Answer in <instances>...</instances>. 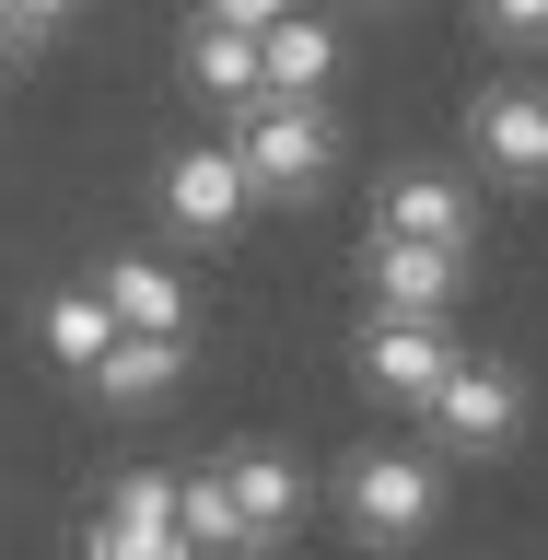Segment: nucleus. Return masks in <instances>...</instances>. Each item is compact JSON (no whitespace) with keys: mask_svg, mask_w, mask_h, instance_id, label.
Listing matches in <instances>:
<instances>
[{"mask_svg":"<svg viewBox=\"0 0 548 560\" xmlns=\"http://www.w3.org/2000/svg\"><path fill=\"white\" fill-rule=\"evenodd\" d=\"M175 537H187V549H245V525H234V490H222V467L175 479Z\"/></svg>","mask_w":548,"mask_h":560,"instance_id":"obj_15","label":"nucleus"},{"mask_svg":"<svg viewBox=\"0 0 548 560\" xmlns=\"http://www.w3.org/2000/svg\"><path fill=\"white\" fill-rule=\"evenodd\" d=\"M94 304L117 339H187V280L164 269V257H105L94 269Z\"/></svg>","mask_w":548,"mask_h":560,"instance_id":"obj_7","label":"nucleus"},{"mask_svg":"<svg viewBox=\"0 0 548 560\" xmlns=\"http://www.w3.org/2000/svg\"><path fill=\"white\" fill-rule=\"evenodd\" d=\"M0 12H12V0H0Z\"/></svg>","mask_w":548,"mask_h":560,"instance_id":"obj_22","label":"nucleus"},{"mask_svg":"<svg viewBox=\"0 0 548 560\" xmlns=\"http://www.w3.org/2000/svg\"><path fill=\"white\" fill-rule=\"evenodd\" d=\"M187 560H245V549H187Z\"/></svg>","mask_w":548,"mask_h":560,"instance_id":"obj_21","label":"nucleus"},{"mask_svg":"<svg viewBox=\"0 0 548 560\" xmlns=\"http://www.w3.org/2000/svg\"><path fill=\"white\" fill-rule=\"evenodd\" d=\"M222 490H234L245 549H269V537H292V525H304V467H292L280 444H234V455H222Z\"/></svg>","mask_w":548,"mask_h":560,"instance_id":"obj_8","label":"nucleus"},{"mask_svg":"<svg viewBox=\"0 0 548 560\" xmlns=\"http://www.w3.org/2000/svg\"><path fill=\"white\" fill-rule=\"evenodd\" d=\"M339 514L362 549H409V537H432V514H444V455L432 444H362L339 467Z\"/></svg>","mask_w":548,"mask_h":560,"instance_id":"obj_2","label":"nucleus"},{"mask_svg":"<svg viewBox=\"0 0 548 560\" xmlns=\"http://www.w3.org/2000/svg\"><path fill=\"white\" fill-rule=\"evenodd\" d=\"M175 374H187V339H105L82 385L105 409H152V397H175Z\"/></svg>","mask_w":548,"mask_h":560,"instance_id":"obj_13","label":"nucleus"},{"mask_svg":"<svg viewBox=\"0 0 548 560\" xmlns=\"http://www.w3.org/2000/svg\"><path fill=\"white\" fill-rule=\"evenodd\" d=\"M70 12H82V0H12V24H24V35H47V24H70Z\"/></svg>","mask_w":548,"mask_h":560,"instance_id":"obj_19","label":"nucleus"},{"mask_svg":"<svg viewBox=\"0 0 548 560\" xmlns=\"http://www.w3.org/2000/svg\"><path fill=\"white\" fill-rule=\"evenodd\" d=\"M374 234H409V245H455V257H467V234H479V199H467L455 175L409 164V175H385V210H374Z\"/></svg>","mask_w":548,"mask_h":560,"instance_id":"obj_12","label":"nucleus"},{"mask_svg":"<svg viewBox=\"0 0 548 560\" xmlns=\"http://www.w3.org/2000/svg\"><path fill=\"white\" fill-rule=\"evenodd\" d=\"M94 560H187V537H175V479H117L94 514Z\"/></svg>","mask_w":548,"mask_h":560,"instance_id":"obj_10","label":"nucleus"},{"mask_svg":"<svg viewBox=\"0 0 548 560\" xmlns=\"http://www.w3.org/2000/svg\"><path fill=\"white\" fill-rule=\"evenodd\" d=\"M327 82H339V24H327V12H280V24L257 35V94L315 105Z\"/></svg>","mask_w":548,"mask_h":560,"instance_id":"obj_11","label":"nucleus"},{"mask_svg":"<svg viewBox=\"0 0 548 560\" xmlns=\"http://www.w3.org/2000/svg\"><path fill=\"white\" fill-rule=\"evenodd\" d=\"M234 175H245V199H269V210H304V199H327V175H339V117L327 105H280V94H257V105H234Z\"/></svg>","mask_w":548,"mask_h":560,"instance_id":"obj_1","label":"nucleus"},{"mask_svg":"<svg viewBox=\"0 0 548 560\" xmlns=\"http://www.w3.org/2000/svg\"><path fill=\"white\" fill-rule=\"evenodd\" d=\"M245 210H257V199H245V175H234V152H222V140H187V152L164 164V222H175L187 245H222Z\"/></svg>","mask_w":548,"mask_h":560,"instance_id":"obj_6","label":"nucleus"},{"mask_svg":"<svg viewBox=\"0 0 548 560\" xmlns=\"http://www.w3.org/2000/svg\"><path fill=\"white\" fill-rule=\"evenodd\" d=\"M362 269H374V315H444L455 292H467V257L455 245H409V234H374L362 245Z\"/></svg>","mask_w":548,"mask_h":560,"instance_id":"obj_9","label":"nucleus"},{"mask_svg":"<svg viewBox=\"0 0 548 560\" xmlns=\"http://www.w3.org/2000/svg\"><path fill=\"white\" fill-rule=\"evenodd\" d=\"M467 24L490 47H548V0H467Z\"/></svg>","mask_w":548,"mask_h":560,"instance_id":"obj_17","label":"nucleus"},{"mask_svg":"<svg viewBox=\"0 0 548 560\" xmlns=\"http://www.w3.org/2000/svg\"><path fill=\"white\" fill-rule=\"evenodd\" d=\"M280 12H292V0H199V12H187V24H234V35H269Z\"/></svg>","mask_w":548,"mask_h":560,"instance_id":"obj_18","label":"nucleus"},{"mask_svg":"<svg viewBox=\"0 0 548 560\" xmlns=\"http://www.w3.org/2000/svg\"><path fill=\"white\" fill-rule=\"evenodd\" d=\"M24 47H35V35H24V24H12V12H0V70H12V59H24Z\"/></svg>","mask_w":548,"mask_h":560,"instance_id":"obj_20","label":"nucleus"},{"mask_svg":"<svg viewBox=\"0 0 548 560\" xmlns=\"http://www.w3.org/2000/svg\"><path fill=\"white\" fill-rule=\"evenodd\" d=\"M187 82H199V94H222V105H257V35L187 24Z\"/></svg>","mask_w":548,"mask_h":560,"instance_id":"obj_14","label":"nucleus"},{"mask_svg":"<svg viewBox=\"0 0 548 560\" xmlns=\"http://www.w3.org/2000/svg\"><path fill=\"white\" fill-rule=\"evenodd\" d=\"M467 350H455L444 315H374L362 327V385H374L385 409H432V385L455 374Z\"/></svg>","mask_w":548,"mask_h":560,"instance_id":"obj_4","label":"nucleus"},{"mask_svg":"<svg viewBox=\"0 0 548 560\" xmlns=\"http://www.w3.org/2000/svg\"><path fill=\"white\" fill-rule=\"evenodd\" d=\"M117 339V327H105V304H94V280H70L59 304H47V350H59L70 374H94V350Z\"/></svg>","mask_w":548,"mask_h":560,"instance_id":"obj_16","label":"nucleus"},{"mask_svg":"<svg viewBox=\"0 0 548 560\" xmlns=\"http://www.w3.org/2000/svg\"><path fill=\"white\" fill-rule=\"evenodd\" d=\"M467 140L502 187H548V82H490L467 105Z\"/></svg>","mask_w":548,"mask_h":560,"instance_id":"obj_5","label":"nucleus"},{"mask_svg":"<svg viewBox=\"0 0 548 560\" xmlns=\"http://www.w3.org/2000/svg\"><path fill=\"white\" fill-rule=\"evenodd\" d=\"M420 420H432V455H502L525 432V374L514 362H455Z\"/></svg>","mask_w":548,"mask_h":560,"instance_id":"obj_3","label":"nucleus"}]
</instances>
